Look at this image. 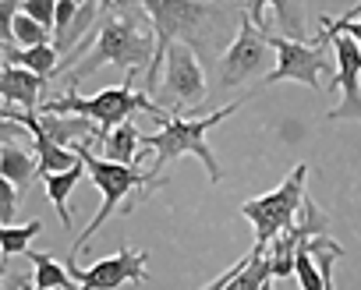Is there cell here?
I'll return each mask as SVG.
<instances>
[{"instance_id":"6da1fadb","label":"cell","mask_w":361,"mask_h":290,"mask_svg":"<svg viewBox=\"0 0 361 290\" xmlns=\"http://www.w3.org/2000/svg\"><path fill=\"white\" fill-rule=\"evenodd\" d=\"M142 8L152 22V36H156V50L152 61L145 68V92L159 89V71H163V57L173 43H188L195 53H216L220 43L238 32V22L245 15V8H220L213 0H142Z\"/></svg>"},{"instance_id":"7a4b0ae2","label":"cell","mask_w":361,"mask_h":290,"mask_svg":"<svg viewBox=\"0 0 361 290\" xmlns=\"http://www.w3.org/2000/svg\"><path fill=\"white\" fill-rule=\"evenodd\" d=\"M92 32H96L92 46L64 75L68 92L78 89V82L89 78L103 64H114V68H124V71H145L149 68L152 50H156V36H152V22L142 8V0L138 4H124V8L114 4L110 11H103V22Z\"/></svg>"},{"instance_id":"3957f363","label":"cell","mask_w":361,"mask_h":290,"mask_svg":"<svg viewBox=\"0 0 361 290\" xmlns=\"http://www.w3.org/2000/svg\"><path fill=\"white\" fill-rule=\"evenodd\" d=\"M255 92H248L245 99H238V103H227V106H220V110H213V113H206V117H166L163 124H159V131H152V134H145L142 138V149H138V156H135V163L145 156V153H156V160H152V177L156 174H163V167L170 163V160H180V156H199L202 163H206V170H209V181L213 184H220V163H216V153H213V145L206 141V134L220 124V120H227L231 113H238V106L241 103H248Z\"/></svg>"},{"instance_id":"277c9868","label":"cell","mask_w":361,"mask_h":290,"mask_svg":"<svg viewBox=\"0 0 361 290\" xmlns=\"http://www.w3.org/2000/svg\"><path fill=\"white\" fill-rule=\"evenodd\" d=\"M135 78H138V71H128V78H124V85H106L103 92H96V96H78L75 89L71 92H64V96H57V99H50V103H43V113H68V117H89L92 124H96V131H99V141H103V134L106 131H114L117 124H124L131 113H138V110H145V113H152L159 124L170 117V110L166 106H159L156 99H149L145 92H138L135 89Z\"/></svg>"},{"instance_id":"5b68a950","label":"cell","mask_w":361,"mask_h":290,"mask_svg":"<svg viewBox=\"0 0 361 290\" xmlns=\"http://www.w3.org/2000/svg\"><path fill=\"white\" fill-rule=\"evenodd\" d=\"M89 145H92V141H75L71 149H75V156L82 160V167H85V174L92 177V184L99 188L103 206H99V213L89 220V227L78 234V241H75V248H71V255H68V258H78V255H82V248H85V244L99 234V227H103V223L117 213V206H121V202H124V198H128L135 188H149V184H152V188H159V184H163V177H152L149 170H138L135 163L128 167V163H110V160H99V156L89 149Z\"/></svg>"},{"instance_id":"8992f818","label":"cell","mask_w":361,"mask_h":290,"mask_svg":"<svg viewBox=\"0 0 361 290\" xmlns=\"http://www.w3.org/2000/svg\"><path fill=\"white\" fill-rule=\"evenodd\" d=\"M266 43L273 46V57H276V68L266 75L262 89L266 85H276V82H301L308 85L312 92H329L333 89V78H336V68L326 61V46L333 43V36L322 29V36L308 46L301 39H287V36H273L266 32Z\"/></svg>"},{"instance_id":"52a82bcc","label":"cell","mask_w":361,"mask_h":290,"mask_svg":"<svg viewBox=\"0 0 361 290\" xmlns=\"http://www.w3.org/2000/svg\"><path fill=\"white\" fill-rule=\"evenodd\" d=\"M305 181H308V167L298 163L276 191L259 195V198H248V202L241 206V216L255 227V248L273 244L283 230L294 227V213H298L301 202H305Z\"/></svg>"},{"instance_id":"ba28073f","label":"cell","mask_w":361,"mask_h":290,"mask_svg":"<svg viewBox=\"0 0 361 290\" xmlns=\"http://www.w3.org/2000/svg\"><path fill=\"white\" fill-rule=\"evenodd\" d=\"M269 53H273V46L266 43V36L252 25L248 15H241L231 46H227V50L220 53V61H216L220 89H234V85H241V82L262 75L266 64H269Z\"/></svg>"},{"instance_id":"9c48e42d","label":"cell","mask_w":361,"mask_h":290,"mask_svg":"<svg viewBox=\"0 0 361 290\" xmlns=\"http://www.w3.org/2000/svg\"><path fill=\"white\" fill-rule=\"evenodd\" d=\"M145 262L149 255L145 251H131V248H121L106 258H99L92 269H78L75 258H68V276L85 286V290H121L124 283H145Z\"/></svg>"},{"instance_id":"30bf717a","label":"cell","mask_w":361,"mask_h":290,"mask_svg":"<svg viewBox=\"0 0 361 290\" xmlns=\"http://www.w3.org/2000/svg\"><path fill=\"white\" fill-rule=\"evenodd\" d=\"M163 96L173 106H199L206 99V75L188 43H173L163 57Z\"/></svg>"},{"instance_id":"8fae6325","label":"cell","mask_w":361,"mask_h":290,"mask_svg":"<svg viewBox=\"0 0 361 290\" xmlns=\"http://www.w3.org/2000/svg\"><path fill=\"white\" fill-rule=\"evenodd\" d=\"M326 29V25H322ZM333 53H336V78L329 92H343L340 106H333L326 113V120H361V46L347 36V32H333Z\"/></svg>"},{"instance_id":"7c38bea8","label":"cell","mask_w":361,"mask_h":290,"mask_svg":"<svg viewBox=\"0 0 361 290\" xmlns=\"http://www.w3.org/2000/svg\"><path fill=\"white\" fill-rule=\"evenodd\" d=\"M266 8L276 15L280 29L287 32V39H301L305 43V0H245V15L252 18V25L266 36Z\"/></svg>"},{"instance_id":"4fadbf2b","label":"cell","mask_w":361,"mask_h":290,"mask_svg":"<svg viewBox=\"0 0 361 290\" xmlns=\"http://www.w3.org/2000/svg\"><path fill=\"white\" fill-rule=\"evenodd\" d=\"M43 89H47V78H39L25 68H15V64H0V99L8 106H22V110L36 113Z\"/></svg>"},{"instance_id":"5bb4252c","label":"cell","mask_w":361,"mask_h":290,"mask_svg":"<svg viewBox=\"0 0 361 290\" xmlns=\"http://www.w3.org/2000/svg\"><path fill=\"white\" fill-rule=\"evenodd\" d=\"M36 124H39V131H43L47 138H54L57 145H64V149H71L75 141H92V138H99V131H96V124H92L89 117L43 113Z\"/></svg>"},{"instance_id":"9a60e30c","label":"cell","mask_w":361,"mask_h":290,"mask_svg":"<svg viewBox=\"0 0 361 290\" xmlns=\"http://www.w3.org/2000/svg\"><path fill=\"white\" fill-rule=\"evenodd\" d=\"M82 174H85V167H82V160L71 167V170H61V174H47V198H50V206L57 209V216H61V223H64V230H71V209H68V198H71V191H75V184L82 181Z\"/></svg>"},{"instance_id":"2e32d148","label":"cell","mask_w":361,"mask_h":290,"mask_svg":"<svg viewBox=\"0 0 361 290\" xmlns=\"http://www.w3.org/2000/svg\"><path fill=\"white\" fill-rule=\"evenodd\" d=\"M138 149H142V134L131 120H124V124H117L114 131L103 134V153H106L103 160H110V163H128L131 167Z\"/></svg>"},{"instance_id":"e0dca14e","label":"cell","mask_w":361,"mask_h":290,"mask_svg":"<svg viewBox=\"0 0 361 290\" xmlns=\"http://www.w3.org/2000/svg\"><path fill=\"white\" fill-rule=\"evenodd\" d=\"M4 64H15V68H25V71H32V75H39V78H54L57 75V64H61V53H57V46H29V50H8L4 53Z\"/></svg>"},{"instance_id":"ac0fdd59","label":"cell","mask_w":361,"mask_h":290,"mask_svg":"<svg viewBox=\"0 0 361 290\" xmlns=\"http://www.w3.org/2000/svg\"><path fill=\"white\" fill-rule=\"evenodd\" d=\"M0 174L15 188H29V181L36 177V156L29 149H22V141H11L0 149Z\"/></svg>"},{"instance_id":"d6986e66","label":"cell","mask_w":361,"mask_h":290,"mask_svg":"<svg viewBox=\"0 0 361 290\" xmlns=\"http://www.w3.org/2000/svg\"><path fill=\"white\" fill-rule=\"evenodd\" d=\"M25 258H29V262H32V269H36L32 283H36L39 290H68V286H71L68 269H64V265H57V258H54V255H47V251H25Z\"/></svg>"},{"instance_id":"ffe728a7","label":"cell","mask_w":361,"mask_h":290,"mask_svg":"<svg viewBox=\"0 0 361 290\" xmlns=\"http://www.w3.org/2000/svg\"><path fill=\"white\" fill-rule=\"evenodd\" d=\"M36 234H43V220H32V223H25V227H4L0 223V255H4V265L8 269V262L15 258V255H25L29 251V241L36 237Z\"/></svg>"},{"instance_id":"44dd1931","label":"cell","mask_w":361,"mask_h":290,"mask_svg":"<svg viewBox=\"0 0 361 290\" xmlns=\"http://www.w3.org/2000/svg\"><path fill=\"white\" fill-rule=\"evenodd\" d=\"M54 39V32H47L36 18L29 15H15V25H11V43H18V50H29V46H47Z\"/></svg>"},{"instance_id":"7402d4cb","label":"cell","mask_w":361,"mask_h":290,"mask_svg":"<svg viewBox=\"0 0 361 290\" xmlns=\"http://www.w3.org/2000/svg\"><path fill=\"white\" fill-rule=\"evenodd\" d=\"M22 15L36 18L47 32H54V18H57V0H22Z\"/></svg>"},{"instance_id":"603a6c76","label":"cell","mask_w":361,"mask_h":290,"mask_svg":"<svg viewBox=\"0 0 361 290\" xmlns=\"http://www.w3.org/2000/svg\"><path fill=\"white\" fill-rule=\"evenodd\" d=\"M15 216H18V188H15L4 174H0V223L11 227Z\"/></svg>"},{"instance_id":"cb8c5ba5","label":"cell","mask_w":361,"mask_h":290,"mask_svg":"<svg viewBox=\"0 0 361 290\" xmlns=\"http://www.w3.org/2000/svg\"><path fill=\"white\" fill-rule=\"evenodd\" d=\"M322 25L333 29V32H347V36L361 46V4H357L354 11H347L343 18H322Z\"/></svg>"},{"instance_id":"d4e9b609","label":"cell","mask_w":361,"mask_h":290,"mask_svg":"<svg viewBox=\"0 0 361 290\" xmlns=\"http://www.w3.org/2000/svg\"><path fill=\"white\" fill-rule=\"evenodd\" d=\"M18 11H22V0H0V43H11V25Z\"/></svg>"},{"instance_id":"484cf974","label":"cell","mask_w":361,"mask_h":290,"mask_svg":"<svg viewBox=\"0 0 361 290\" xmlns=\"http://www.w3.org/2000/svg\"><path fill=\"white\" fill-rule=\"evenodd\" d=\"M75 11H78V0H57V18H54V39H61V36L68 32V25H71Z\"/></svg>"},{"instance_id":"4316f807","label":"cell","mask_w":361,"mask_h":290,"mask_svg":"<svg viewBox=\"0 0 361 290\" xmlns=\"http://www.w3.org/2000/svg\"><path fill=\"white\" fill-rule=\"evenodd\" d=\"M25 134H29V127H25V124L0 117V149H4V145H11V141H22Z\"/></svg>"},{"instance_id":"83f0119b","label":"cell","mask_w":361,"mask_h":290,"mask_svg":"<svg viewBox=\"0 0 361 290\" xmlns=\"http://www.w3.org/2000/svg\"><path fill=\"white\" fill-rule=\"evenodd\" d=\"M0 290H22V286H18V276H11V279H8L4 286H0Z\"/></svg>"},{"instance_id":"f1b7e54d","label":"cell","mask_w":361,"mask_h":290,"mask_svg":"<svg viewBox=\"0 0 361 290\" xmlns=\"http://www.w3.org/2000/svg\"><path fill=\"white\" fill-rule=\"evenodd\" d=\"M114 4H117V0H99V11H110Z\"/></svg>"},{"instance_id":"f546056e","label":"cell","mask_w":361,"mask_h":290,"mask_svg":"<svg viewBox=\"0 0 361 290\" xmlns=\"http://www.w3.org/2000/svg\"><path fill=\"white\" fill-rule=\"evenodd\" d=\"M206 290H224V279H213V283H209Z\"/></svg>"},{"instance_id":"4dcf8cb0","label":"cell","mask_w":361,"mask_h":290,"mask_svg":"<svg viewBox=\"0 0 361 290\" xmlns=\"http://www.w3.org/2000/svg\"><path fill=\"white\" fill-rule=\"evenodd\" d=\"M259 290H273V279H269V283H262V286H259Z\"/></svg>"},{"instance_id":"1f68e13d","label":"cell","mask_w":361,"mask_h":290,"mask_svg":"<svg viewBox=\"0 0 361 290\" xmlns=\"http://www.w3.org/2000/svg\"><path fill=\"white\" fill-rule=\"evenodd\" d=\"M283 290H301V286H290V283H287V286H283Z\"/></svg>"},{"instance_id":"d6a6232c","label":"cell","mask_w":361,"mask_h":290,"mask_svg":"<svg viewBox=\"0 0 361 290\" xmlns=\"http://www.w3.org/2000/svg\"><path fill=\"white\" fill-rule=\"evenodd\" d=\"M326 290H333V279H329V286H326Z\"/></svg>"},{"instance_id":"836d02e7","label":"cell","mask_w":361,"mask_h":290,"mask_svg":"<svg viewBox=\"0 0 361 290\" xmlns=\"http://www.w3.org/2000/svg\"><path fill=\"white\" fill-rule=\"evenodd\" d=\"M234 4H245V0H234Z\"/></svg>"},{"instance_id":"e575fe53","label":"cell","mask_w":361,"mask_h":290,"mask_svg":"<svg viewBox=\"0 0 361 290\" xmlns=\"http://www.w3.org/2000/svg\"><path fill=\"white\" fill-rule=\"evenodd\" d=\"M0 276H4V265H0Z\"/></svg>"}]
</instances>
